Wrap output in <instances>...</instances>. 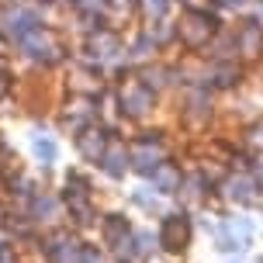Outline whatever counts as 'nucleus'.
Wrapping results in <instances>:
<instances>
[]
</instances>
